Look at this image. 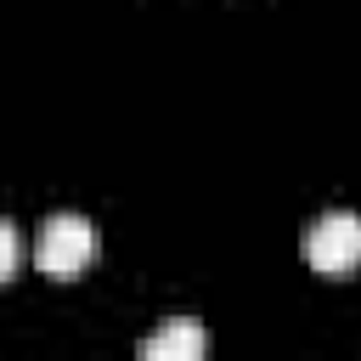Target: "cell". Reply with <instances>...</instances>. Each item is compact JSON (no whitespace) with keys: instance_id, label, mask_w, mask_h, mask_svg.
<instances>
[{"instance_id":"cell-3","label":"cell","mask_w":361,"mask_h":361,"mask_svg":"<svg viewBox=\"0 0 361 361\" xmlns=\"http://www.w3.org/2000/svg\"><path fill=\"white\" fill-rule=\"evenodd\" d=\"M203 344H209V338H203V327H197V322L169 316V322L141 344V355H147V361H197V355H203Z\"/></svg>"},{"instance_id":"cell-2","label":"cell","mask_w":361,"mask_h":361,"mask_svg":"<svg viewBox=\"0 0 361 361\" xmlns=\"http://www.w3.org/2000/svg\"><path fill=\"white\" fill-rule=\"evenodd\" d=\"M305 265L316 276H333V282L355 276L361 271V214H350V209L316 214L310 231H305Z\"/></svg>"},{"instance_id":"cell-1","label":"cell","mask_w":361,"mask_h":361,"mask_svg":"<svg viewBox=\"0 0 361 361\" xmlns=\"http://www.w3.org/2000/svg\"><path fill=\"white\" fill-rule=\"evenodd\" d=\"M102 254V231L85 220V214H51L34 237V265L51 276V282H73L96 265Z\"/></svg>"},{"instance_id":"cell-4","label":"cell","mask_w":361,"mask_h":361,"mask_svg":"<svg viewBox=\"0 0 361 361\" xmlns=\"http://www.w3.org/2000/svg\"><path fill=\"white\" fill-rule=\"evenodd\" d=\"M17 265H23V237H17L11 220H0V282H11Z\"/></svg>"}]
</instances>
